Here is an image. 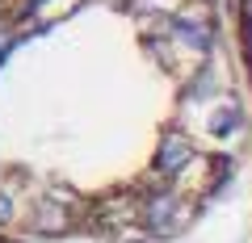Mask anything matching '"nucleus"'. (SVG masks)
<instances>
[{
  "label": "nucleus",
  "mask_w": 252,
  "mask_h": 243,
  "mask_svg": "<svg viewBox=\"0 0 252 243\" xmlns=\"http://www.w3.org/2000/svg\"><path fill=\"white\" fill-rule=\"evenodd\" d=\"M248 163L235 0H0V231L177 243Z\"/></svg>",
  "instance_id": "1"
},
{
  "label": "nucleus",
  "mask_w": 252,
  "mask_h": 243,
  "mask_svg": "<svg viewBox=\"0 0 252 243\" xmlns=\"http://www.w3.org/2000/svg\"><path fill=\"white\" fill-rule=\"evenodd\" d=\"M235 21H240V42H244V59H248V76H252V0H235Z\"/></svg>",
  "instance_id": "2"
},
{
  "label": "nucleus",
  "mask_w": 252,
  "mask_h": 243,
  "mask_svg": "<svg viewBox=\"0 0 252 243\" xmlns=\"http://www.w3.org/2000/svg\"><path fill=\"white\" fill-rule=\"evenodd\" d=\"M0 243H26V239H17V235H9V231H0Z\"/></svg>",
  "instance_id": "3"
}]
</instances>
